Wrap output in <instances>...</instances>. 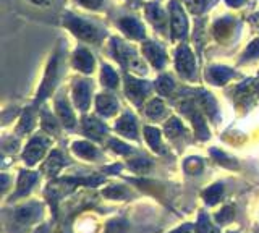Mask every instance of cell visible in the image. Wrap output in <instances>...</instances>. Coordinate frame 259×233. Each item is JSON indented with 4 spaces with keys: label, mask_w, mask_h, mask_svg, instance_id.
<instances>
[{
    "label": "cell",
    "mask_w": 259,
    "mask_h": 233,
    "mask_svg": "<svg viewBox=\"0 0 259 233\" xmlns=\"http://www.w3.org/2000/svg\"><path fill=\"white\" fill-rule=\"evenodd\" d=\"M232 217H233V209L229 206V207H225L224 211L217 215V219H219V222H229Z\"/></svg>",
    "instance_id": "obj_3"
},
{
    "label": "cell",
    "mask_w": 259,
    "mask_h": 233,
    "mask_svg": "<svg viewBox=\"0 0 259 233\" xmlns=\"http://www.w3.org/2000/svg\"><path fill=\"white\" fill-rule=\"evenodd\" d=\"M221 191H222V187L221 184H215L210 190L206 191V201L209 204H215L219 199H221Z\"/></svg>",
    "instance_id": "obj_1"
},
{
    "label": "cell",
    "mask_w": 259,
    "mask_h": 233,
    "mask_svg": "<svg viewBox=\"0 0 259 233\" xmlns=\"http://www.w3.org/2000/svg\"><path fill=\"white\" fill-rule=\"evenodd\" d=\"M174 233H196V230H194L191 225H183L182 228H178L177 231H174Z\"/></svg>",
    "instance_id": "obj_4"
},
{
    "label": "cell",
    "mask_w": 259,
    "mask_h": 233,
    "mask_svg": "<svg viewBox=\"0 0 259 233\" xmlns=\"http://www.w3.org/2000/svg\"><path fill=\"white\" fill-rule=\"evenodd\" d=\"M196 233H217V231H215V228L206 219H201L199 223H198Z\"/></svg>",
    "instance_id": "obj_2"
}]
</instances>
